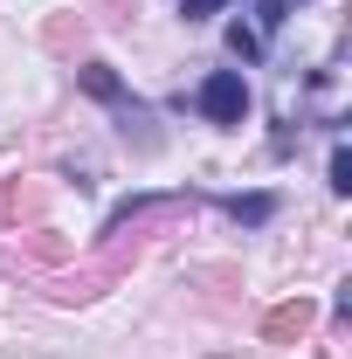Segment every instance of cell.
Returning <instances> with one entry per match:
<instances>
[{
	"instance_id": "obj_1",
	"label": "cell",
	"mask_w": 352,
	"mask_h": 359,
	"mask_svg": "<svg viewBox=\"0 0 352 359\" xmlns=\"http://www.w3.org/2000/svg\"><path fill=\"white\" fill-rule=\"evenodd\" d=\"M145 256V242H132V235H111V249H104V263H90V269H69V276H48L42 290L55 297V304H90V297H104L125 269Z\"/></svg>"
},
{
	"instance_id": "obj_2",
	"label": "cell",
	"mask_w": 352,
	"mask_h": 359,
	"mask_svg": "<svg viewBox=\"0 0 352 359\" xmlns=\"http://www.w3.org/2000/svg\"><path fill=\"white\" fill-rule=\"evenodd\" d=\"M201 111H208L215 125H242V111H249V83H242L235 69H215V76L201 83Z\"/></svg>"
},
{
	"instance_id": "obj_3",
	"label": "cell",
	"mask_w": 352,
	"mask_h": 359,
	"mask_svg": "<svg viewBox=\"0 0 352 359\" xmlns=\"http://www.w3.org/2000/svg\"><path fill=\"white\" fill-rule=\"evenodd\" d=\"M311 325H318V304H311V297H290V304H276V311L263 318V339L269 346H297Z\"/></svg>"
},
{
	"instance_id": "obj_4",
	"label": "cell",
	"mask_w": 352,
	"mask_h": 359,
	"mask_svg": "<svg viewBox=\"0 0 352 359\" xmlns=\"http://www.w3.org/2000/svg\"><path fill=\"white\" fill-rule=\"evenodd\" d=\"M42 201H48V187L42 180H0V222H21V215H42Z\"/></svg>"
},
{
	"instance_id": "obj_5",
	"label": "cell",
	"mask_w": 352,
	"mask_h": 359,
	"mask_svg": "<svg viewBox=\"0 0 352 359\" xmlns=\"http://www.w3.org/2000/svg\"><path fill=\"white\" fill-rule=\"evenodd\" d=\"M76 83H83L90 97H104V104H125V83H118V69H111V62H83V69H76Z\"/></svg>"
},
{
	"instance_id": "obj_6",
	"label": "cell",
	"mask_w": 352,
	"mask_h": 359,
	"mask_svg": "<svg viewBox=\"0 0 352 359\" xmlns=\"http://www.w3.org/2000/svg\"><path fill=\"white\" fill-rule=\"evenodd\" d=\"M228 215H235V222H269V215H276V194H235V201H228Z\"/></svg>"
},
{
	"instance_id": "obj_7",
	"label": "cell",
	"mask_w": 352,
	"mask_h": 359,
	"mask_svg": "<svg viewBox=\"0 0 352 359\" xmlns=\"http://www.w3.org/2000/svg\"><path fill=\"white\" fill-rule=\"evenodd\" d=\"M21 249H28V256H42V263H62V256H69V242H62L55 228H28V235H21Z\"/></svg>"
},
{
	"instance_id": "obj_8",
	"label": "cell",
	"mask_w": 352,
	"mask_h": 359,
	"mask_svg": "<svg viewBox=\"0 0 352 359\" xmlns=\"http://www.w3.org/2000/svg\"><path fill=\"white\" fill-rule=\"evenodd\" d=\"M228 48H235V55H242V62H249V55H263V42H256V28H242V21H235V28H228Z\"/></svg>"
},
{
	"instance_id": "obj_9",
	"label": "cell",
	"mask_w": 352,
	"mask_h": 359,
	"mask_svg": "<svg viewBox=\"0 0 352 359\" xmlns=\"http://www.w3.org/2000/svg\"><path fill=\"white\" fill-rule=\"evenodd\" d=\"M332 187H339V194H352V152H346V145L332 152Z\"/></svg>"
},
{
	"instance_id": "obj_10",
	"label": "cell",
	"mask_w": 352,
	"mask_h": 359,
	"mask_svg": "<svg viewBox=\"0 0 352 359\" xmlns=\"http://www.w3.org/2000/svg\"><path fill=\"white\" fill-rule=\"evenodd\" d=\"M283 14H290L283 0H263V7H256V21H263V35H276V28H283Z\"/></svg>"
},
{
	"instance_id": "obj_11",
	"label": "cell",
	"mask_w": 352,
	"mask_h": 359,
	"mask_svg": "<svg viewBox=\"0 0 352 359\" xmlns=\"http://www.w3.org/2000/svg\"><path fill=\"white\" fill-rule=\"evenodd\" d=\"M221 0H180V14H187V21H201V14H215Z\"/></svg>"
}]
</instances>
